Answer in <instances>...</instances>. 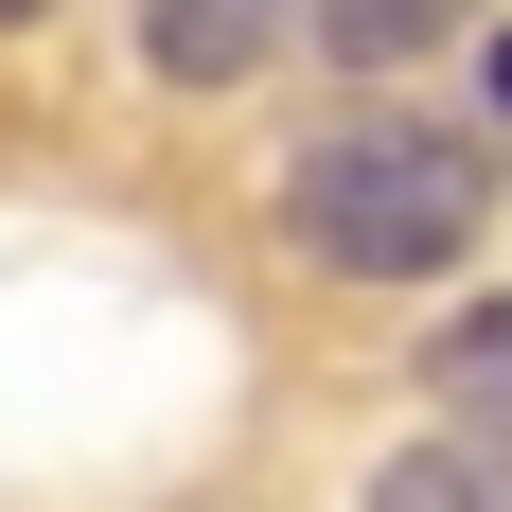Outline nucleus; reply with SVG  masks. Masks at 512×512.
Returning <instances> with one entry per match:
<instances>
[{
	"label": "nucleus",
	"mask_w": 512,
	"mask_h": 512,
	"mask_svg": "<svg viewBox=\"0 0 512 512\" xmlns=\"http://www.w3.org/2000/svg\"><path fill=\"white\" fill-rule=\"evenodd\" d=\"M354 512H512V442H389Z\"/></svg>",
	"instance_id": "obj_3"
},
{
	"label": "nucleus",
	"mask_w": 512,
	"mask_h": 512,
	"mask_svg": "<svg viewBox=\"0 0 512 512\" xmlns=\"http://www.w3.org/2000/svg\"><path fill=\"white\" fill-rule=\"evenodd\" d=\"M477 89H495V124H512V18H495V53H477Z\"/></svg>",
	"instance_id": "obj_6"
},
{
	"label": "nucleus",
	"mask_w": 512,
	"mask_h": 512,
	"mask_svg": "<svg viewBox=\"0 0 512 512\" xmlns=\"http://www.w3.org/2000/svg\"><path fill=\"white\" fill-rule=\"evenodd\" d=\"M283 36H301V0H142V71L159 89H248Z\"/></svg>",
	"instance_id": "obj_2"
},
{
	"label": "nucleus",
	"mask_w": 512,
	"mask_h": 512,
	"mask_svg": "<svg viewBox=\"0 0 512 512\" xmlns=\"http://www.w3.org/2000/svg\"><path fill=\"white\" fill-rule=\"evenodd\" d=\"M460 18H477V0H318V36L354 53V71H407V53H442Z\"/></svg>",
	"instance_id": "obj_4"
},
{
	"label": "nucleus",
	"mask_w": 512,
	"mask_h": 512,
	"mask_svg": "<svg viewBox=\"0 0 512 512\" xmlns=\"http://www.w3.org/2000/svg\"><path fill=\"white\" fill-rule=\"evenodd\" d=\"M18 18H53V0H0V36H18Z\"/></svg>",
	"instance_id": "obj_7"
},
{
	"label": "nucleus",
	"mask_w": 512,
	"mask_h": 512,
	"mask_svg": "<svg viewBox=\"0 0 512 512\" xmlns=\"http://www.w3.org/2000/svg\"><path fill=\"white\" fill-rule=\"evenodd\" d=\"M477 230H495V142L442 124V106H407V89L336 106L283 159V248L336 265V283H442Z\"/></svg>",
	"instance_id": "obj_1"
},
{
	"label": "nucleus",
	"mask_w": 512,
	"mask_h": 512,
	"mask_svg": "<svg viewBox=\"0 0 512 512\" xmlns=\"http://www.w3.org/2000/svg\"><path fill=\"white\" fill-rule=\"evenodd\" d=\"M424 371H442V407H460V424H495V442H512V301H477Z\"/></svg>",
	"instance_id": "obj_5"
}]
</instances>
